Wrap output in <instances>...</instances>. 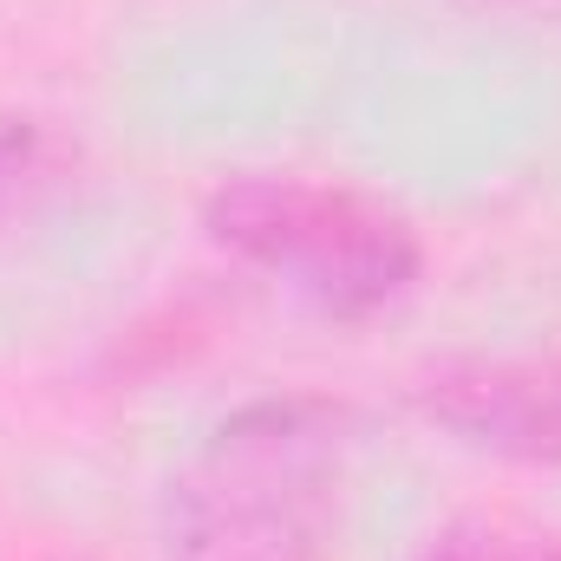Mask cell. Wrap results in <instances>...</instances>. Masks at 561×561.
Here are the masks:
<instances>
[{"label":"cell","instance_id":"cell-1","mask_svg":"<svg viewBox=\"0 0 561 561\" xmlns=\"http://www.w3.org/2000/svg\"><path fill=\"white\" fill-rule=\"evenodd\" d=\"M346 483V412L262 399L170 483V561H320Z\"/></svg>","mask_w":561,"mask_h":561},{"label":"cell","instance_id":"cell-2","mask_svg":"<svg viewBox=\"0 0 561 561\" xmlns=\"http://www.w3.org/2000/svg\"><path fill=\"white\" fill-rule=\"evenodd\" d=\"M209 236L340 320H366L419 280V236L405 216L300 176L222 183L209 203Z\"/></svg>","mask_w":561,"mask_h":561},{"label":"cell","instance_id":"cell-3","mask_svg":"<svg viewBox=\"0 0 561 561\" xmlns=\"http://www.w3.org/2000/svg\"><path fill=\"white\" fill-rule=\"evenodd\" d=\"M419 412L477 450L561 463V359H450L424 373Z\"/></svg>","mask_w":561,"mask_h":561},{"label":"cell","instance_id":"cell-4","mask_svg":"<svg viewBox=\"0 0 561 561\" xmlns=\"http://www.w3.org/2000/svg\"><path fill=\"white\" fill-rule=\"evenodd\" d=\"M412 561H561V536L529 529V523H490V516H470V523L437 529Z\"/></svg>","mask_w":561,"mask_h":561},{"label":"cell","instance_id":"cell-5","mask_svg":"<svg viewBox=\"0 0 561 561\" xmlns=\"http://www.w3.org/2000/svg\"><path fill=\"white\" fill-rule=\"evenodd\" d=\"M59 176V144L46 138L33 118L0 112V222L26 216Z\"/></svg>","mask_w":561,"mask_h":561}]
</instances>
